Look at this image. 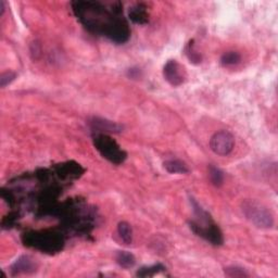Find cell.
<instances>
[{"instance_id":"6da1fadb","label":"cell","mask_w":278,"mask_h":278,"mask_svg":"<svg viewBox=\"0 0 278 278\" xmlns=\"http://www.w3.org/2000/svg\"><path fill=\"white\" fill-rule=\"evenodd\" d=\"M72 10L87 31L105 36L116 43L126 42L130 36L128 22L123 16L122 5L99 2H73Z\"/></svg>"},{"instance_id":"7a4b0ae2","label":"cell","mask_w":278,"mask_h":278,"mask_svg":"<svg viewBox=\"0 0 278 278\" xmlns=\"http://www.w3.org/2000/svg\"><path fill=\"white\" fill-rule=\"evenodd\" d=\"M195 217L189 222L190 228L197 236L203 238L214 246H221L224 243L223 234L218 226L212 219L211 215L204 211L199 203L192 199Z\"/></svg>"},{"instance_id":"3957f363","label":"cell","mask_w":278,"mask_h":278,"mask_svg":"<svg viewBox=\"0 0 278 278\" xmlns=\"http://www.w3.org/2000/svg\"><path fill=\"white\" fill-rule=\"evenodd\" d=\"M22 240L25 246L47 253L59 252L64 244L60 234L49 230L25 233L22 236Z\"/></svg>"},{"instance_id":"277c9868","label":"cell","mask_w":278,"mask_h":278,"mask_svg":"<svg viewBox=\"0 0 278 278\" xmlns=\"http://www.w3.org/2000/svg\"><path fill=\"white\" fill-rule=\"evenodd\" d=\"M94 146L96 147L100 155L114 164H122L126 160L127 155L121 146L116 143L112 137L104 133L92 134Z\"/></svg>"},{"instance_id":"5b68a950","label":"cell","mask_w":278,"mask_h":278,"mask_svg":"<svg viewBox=\"0 0 278 278\" xmlns=\"http://www.w3.org/2000/svg\"><path fill=\"white\" fill-rule=\"evenodd\" d=\"M241 210L252 224L259 228H270L274 225V216L264 204L255 200H246L241 204Z\"/></svg>"},{"instance_id":"8992f818","label":"cell","mask_w":278,"mask_h":278,"mask_svg":"<svg viewBox=\"0 0 278 278\" xmlns=\"http://www.w3.org/2000/svg\"><path fill=\"white\" fill-rule=\"evenodd\" d=\"M210 147L218 156H228L235 147V139L227 130H219L211 137Z\"/></svg>"},{"instance_id":"52a82bcc","label":"cell","mask_w":278,"mask_h":278,"mask_svg":"<svg viewBox=\"0 0 278 278\" xmlns=\"http://www.w3.org/2000/svg\"><path fill=\"white\" fill-rule=\"evenodd\" d=\"M163 76L172 86H179L186 80L187 74L184 67L176 60H170L164 65Z\"/></svg>"},{"instance_id":"ba28073f","label":"cell","mask_w":278,"mask_h":278,"mask_svg":"<svg viewBox=\"0 0 278 278\" xmlns=\"http://www.w3.org/2000/svg\"><path fill=\"white\" fill-rule=\"evenodd\" d=\"M89 125L94 133H120L123 129V126L120 124L100 118H94L89 122Z\"/></svg>"},{"instance_id":"9c48e42d","label":"cell","mask_w":278,"mask_h":278,"mask_svg":"<svg viewBox=\"0 0 278 278\" xmlns=\"http://www.w3.org/2000/svg\"><path fill=\"white\" fill-rule=\"evenodd\" d=\"M37 268V264L36 262L28 255H22L16 262L13 263L11 266L12 275L18 274H28L33 273Z\"/></svg>"},{"instance_id":"30bf717a","label":"cell","mask_w":278,"mask_h":278,"mask_svg":"<svg viewBox=\"0 0 278 278\" xmlns=\"http://www.w3.org/2000/svg\"><path fill=\"white\" fill-rule=\"evenodd\" d=\"M147 6L145 4H137L129 8L128 18L131 22L136 24L145 25L149 22V13L147 10Z\"/></svg>"},{"instance_id":"8fae6325","label":"cell","mask_w":278,"mask_h":278,"mask_svg":"<svg viewBox=\"0 0 278 278\" xmlns=\"http://www.w3.org/2000/svg\"><path fill=\"white\" fill-rule=\"evenodd\" d=\"M165 170L172 174H186L189 172L186 163L180 160H167L164 162Z\"/></svg>"},{"instance_id":"7c38bea8","label":"cell","mask_w":278,"mask_h":278,"mask_svg":"<svg viewBox=\"0 0 278 278\" xmlns=\"http://www.w3.org/2000/svg\"><path fill=\"white\" fill-rule=\"evenodd\" d=\"M115 260H116V263H118V264L123 268L133 267L136 263L134 254H131L130 252H127V251H119L116 253Z\"/></svg>"},{"instance_id":"4fadbf2b","label":"cell","mask_w":278,"mask_h":278,"mask_svg":"<svg viewBox=\"0 0 278 278\" xmlns=\"http://www.w3.org/2000/svg\"><path fill=\"white\" fill-rule=\"evenodd\" d=\"M118 233L122 241L125 245L133 243V229L127 222H120L118 225Z\"/></svg>"},{"instance_id":"5bb4252c","label":"cell","mask_w":278,"mask_h":278,"mask_svg":"<svg viewBox=\"0 0 278 278\" xmlns=\"http://www.w3.org/2000/svg\"><path fill=\"white\" fill-rule=\"evenodd\" d=\"M185 51H186V56L189 59V61L194 63V64H199L201 63L202 61V57L201 55L198 53V51L196 50V47H195V42L194 40H190L187 46L185 48Z\"/></svg>"},{"instance_id":"9a60e30c","label":"cell","mask_w":278,"mask_h":278,"mask_svg":"<svg viewBox=\"0 0 278 278\" xmlns=\"http://www.w3.org/2000/svg\"><path fill=\"white\" fill-rule=\"evenodd\" d=\"M209 176L210 180L212 184H213L215 187H219L223 185L224 182V174L223 172L218 169V167H215L213 165L209 166Z\"/></svg>"},{"instance_id":"2e32d148","label":"cell","mask_w":278,"mask_h":278,"mask_svg":"<svg viewBox=\"0 0 278 278\" xmlns=\"http://www.w3.org/2000/svg\"><path fill=\"white\" fill-rule=\"evenodd\" d=\"M165 267L162 264H155L148 267H142L137 272V276L139 277H152L156 274H159L160 272H163Z\"/></svg>"},{"instance_id":"e0dca14e","label":"cell","mask_w":278,"mask_h":278,"mask_svg":"<svg viewBox=\"0 0 278 278\" xmlns=\"http://www.w3.org/2000/svg\"><path fill=\"white\" fill-rule=\"evenodd\" d=\"M240 55L235 51H228L225 53L221 58V63L224 67H230V65H236L240 62Z\"/></svg>"},{"instance_id":"ac0fdd59","label":"cell","mask_w":278,"mask_h":278,"mask_svg":"<svg viewBox=\"0 0 278 278\" xmlns=\"http://www.w3.org/2000/svg\"><path fill=\"white\" fill-rule=\"evenodd\" d=\"M225 274L229 277H248L249 274L244 268L238 266H229L225 268Z\"/></svg>"},{"instance_id":"d6986e66","label":"cell","mask_w":278,"mask_h":278,"mask_svg":"<svg viewBox=\"0 0 278 278\" xmlns=\"http://www.w3.org/2000/svg\"><path fill=\"white\" fill-rule=\"evenodd\" d=\"M17 77V74L12 71H7V72H4L2 76H0V86L3 87H6L7 85L11 84L14 79H16Z\"/></svg>"},{"instance_id":"ffe728a7","label":"cell","mask_w":278,"mask_h":278,"mask_svg":"<svg viewBox=\"0 0 278 278\" xmlns=\"http://www.w3.org/2000/svg\"><path fill=\"white\" fill-rule=\"evenodd\" d=\"M0 10H2V12H0V14H2V16H3L4 12H5V3L3 2V0H2V2H0Z\"/></svg>"}]
</instances>
